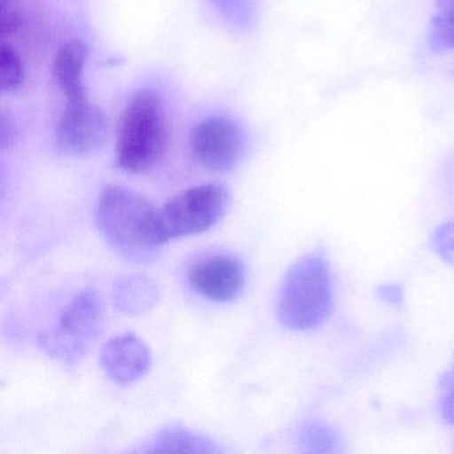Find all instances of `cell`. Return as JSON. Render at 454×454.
Listing matches in <instances>:
<instances>
[{"label": "cell", "mask_w": 454, "mask_h": 454, "mask_svg": "<svg viewBox=\"0 0 454 454\" xmlns=\"http://www.w3.org/2000/svg\"><path fill=\"white\" fill-rule=\"evenodd\" d=\"M333 310L331 265L323 248L300 257L281 284L278 317L292 331L308 332L323 325Z\"/></svg>", "instance_id": "obj_2"}, {"label": "cell", "mask_w": 454, "mask_h": 454, "mask_svg": "<svg viewBox=\"0 0 454 454\" xmlns=\"http://www.w3.org/2000/svg\"><path fill=\"white\" fill-rule=\"evenodd\" d=\"M443 395L441 398V414L448 424L454 427V387L442 390Z\"/></svg>", "instance_id": "obj_19"}, {"label": "cell", "mask_w": 454, "mask_h": 454, "mask_svg": "<svg viewBox=\"0 0 454 454\" xmlns=\"http://www.w3.org/2000/svg\"><path fill=\"white\" fill-rule=\"evenodd\" d=\"M145 451H208L211 453V451H219V449L215 448L211 441L207 438L174 425L159 432Z\"/></svg>", "instance_id": "obj_14"}, {"label": "cell", "mask_w": 454, "mask_h": 454, "mask_svg": "<svg viewBox=\"0 0 454 454\" xmlns=\"http://www.w3.org/2000/svg\"><path fill=\"white\" fill-rule=\"evenodd\" d=\"M379 296L382 301L395 305V307H398L403 302V292L397 284H387V286H380Z\"/></svg>", "instance_id": "obj_18"}, {"label": "cell", "mask_w": 454, "mask_h": 454, "mask_svg": "<svg viewBox=\"0 0 454 454\" xmlns=\"http://www.w3.org/2000/svg\"><path fill=\"white\" fill-rule=\"evenodd\" d=\"M7 2H12V0H7Z\"/></svg>", "instance_id": "obj_22"}, {"label": "cell", "mask_w": 454, "mask_h": 454, "mask_svg": "<svg viewBox=\"0 0 454 454\" xmlns=\"http://www.w3.org/2000/svg\"><path fill=\"white\" fill-rule=\"evenodd\" d=\"M168 143V126L161 98L142 91L129 100L116 132V161L124 171H151L163 158Z\"/></svg>", "instance_id": "obj_3"}, {"label": "cell", "mask_w": 454, "mask_h": 454, "mask_svg": "<svg viewBox=\"0 0 454 454\" xmlns=\"http://www.w3.org/2000/svg\"><path fill=\"white\" fill-rule=\"evenodd\" d=\"M10 2L2 0L0 6V33L4 38H12L20 28V17L14 7L10 6Z\"/></svg>", "instance_id": "obj_17"}, {"label": "cell", "mask_w": 454, "mask_h": 454, "mask_svg": "<svg viewBox=\"0 0 454 454\" xmlns=\"http://www.w3.org/2000/svg\"><path fill=\"white\" fill-rule=\"evenodd\" d=\"M86 44L78 39L67 42L55 55L54 76L58 86L67 98L68 103L87 100L84 87V66H86Z\"/></svg>", "instance_id": "obj_10"}, {"label": "cell", "mask_w": 454, "mask_h": 454, "mask_svg": "<svg viewBox=\"0 0 454 454\" xmlns=\"http://www.w3.org/2000/svg\"><path fill=\"white\" fill-rule=\"evenodd\" d=\"M454 387V364L448 372L442 374L440 380V387L442 390L449 389Z\"/></svg>", "instance_id": "obj_21"}, {"label": "cell", "mask_w": 454, "mask_h": 454, "mask_svg": "<svg viewBox=\"0 0 454 454\" xmlns=\"http://www.w3.org/2000/svg\"><path fill=\"white\" fill-rule=\"evenodd\" d=\"M159 296L158 284L140 273L121 276L114 283V304L124 315L137 316L148 312L155 307Z\"/></svg>", "instance_id": "obj_11"}, {"label": "cell", "mask_w": 454, "mask_h": 454, "mask_svg": "<svg viewBox=\"0 0 454 454\" xmlns=\"http://www.w3.org/2000/svg\"><path fill=\"white\" fill-rule=\"evenodd\" d=\"M95 217L108 244L137 264L153 262L161 247L168 243L161 227L160 211L131 188H103Z\"/></svg>", "instance_id": "obj_1"}, {"label": "cell", "mask_w": 454, "mask_h": 454, "mask_svg": "<svg viewBox=\"0 0 454 454\" xmlns=\"http://www.w3.org/2000/svg\"><path fill=\"white\" fill-rule=\"evenodd\" d=\"M25 82V65L12 44L4 42L0 47V87L4 92H14Z\"/></svg>", "instance_id": "obj_15"}, {"label": "cell", "mask_w": 454, "mask_h": 454, "mask_svg": "<svg viewBox=\"0 0 454 454\" xmlns=\"http://www.w3.org/2000/svg\"><path fill=\"white\" fill-rule=\"evenodd\" d=\"M427 43L434 54L454 51V0H437L427 27Z\"/></svg>", "instance_id": "obj_13"}, {"label": "cell", "mask_w": 454, "mask_h": 454, "mask_svg": "<svg viewBox=\"0 0 454 454\" xmlns=\"http://www.w3.org/2000/svg\"><path fill=\"white\" fill-rule=\"evenodd\" d=\"M230 204L223 185H196L183 191L160 209L161 227L167 241L200 235L220 222Z\"/></svg>", "instance_id": "obj_5"}, {"label": "cell", "mask_w": 454, "mask_h": 454, "mask_svg": "<svg viewBox=\"0 0 454 454\" xmlns=\"http://www.w3.org/2000/svg\"><path fill=\"white\" fill-rule=\"evenodd\" d=\"M15 140V129L12 123H7L6 118L2 121V134H0V143H2V148L12 147V143Z\"/></svg>", "instance_id": "obj_20"}, {"label": "cell", "mask_w": 454, "mask_h": 454, "mask_svg": "<svg viewBox=\"0 0 454 454\" xmlns=\"http://www.w3.org/2000/svg\"><path fill=\"white\" fill-rule=\"evenodd\" d=\"M191 288L216 302L233 301L243 292L246 270L232 254H209L196 260L187 273Z\"/></svg>", "instance_id": "obj_8"}, {"label": "cell", "mask_w": 454, "mask_h": 454, "mask_svg": "<svg viewBox=\"0 0 454 454\" xmlns=\"http://www.w3.org/2000/svg\"><path fill=\"white\" fill-rule=\"evenodd\" d=\"M432 248L441 259L454 265V223H445L435 228L432 235Z\"/></svg>", "instance_id": "obj_16"}, {"label": "cell", "mask_w": 454, "mask_h": 454, "mask_svg": "<svg viewBox=\"0 0 454 454\" xmlns=\"http://www.w3.org/2000/svg\"><path fill=\"white\" fill-rule=\"evenodd\" d=\"M193 156L209 171L227 172L235 168L243 153L238 127L227 118L214 116L200 121L193 129Z\"/></svg>", "instance_id": "obj_6"}, {"label": "cell", "mask_w": 454, "mask_h": 454, "mask_svg": "<svg viewBox=\"0 0 454 454\" xmlns=\"http://www.w3.org/2000/svg\"><path fill=\"white\" fill-rule=\"evenodd\" d=\"M153 364L150 348L134 333L111 337L100 349V366L116 384L131 385L142 380Z\"/></svg>", "instance_id": "obj_9"}, {"label": "cell", "mask_w": 454, "mask_h": 454, "mask_svg": "<svg viewBox=\"0 0 454 454\" xmlns=\"http://www.w3.org/2000/svg\"><path fill=\"white\" fill-rule=\"evenodd\" d=\"M108 135L105 113L89 100L68 103L57 127V142L67 155L82 156L103 147Z\"/></svg>", "instance_id": "obj_7"}, {"label": "cell", "mask_w": 454, "mask_h": 454, "mask_svg": "<svg viewBox=\"0 0 454 454\" xmlns=\"http://www.w3.org/2000/svg\"><path fill=\"white\" fill-rule=\"evenodd\" d=\"M103 318V302L98 294L81 292L68 302L57 325L38 337L39 347L52 360L75 368L102 332Z\"/></svg>", "instance_id": "obj_4"}, {"label": "cell", "mask_w": 454, "mask_h": 454, "mask_svg": "<svg viewBox=\"0 0 454 454\" xmlns=\"http://www.w3.org/2000/svg\"><path fill=\"white\" fill-rule=\"evenodd\" d=\"M297 442L305 453H341L344 442L336 429L320 421V419H305L297 427Z\"/></svg>", "instance_id": "obj_12"}]
</instances>
